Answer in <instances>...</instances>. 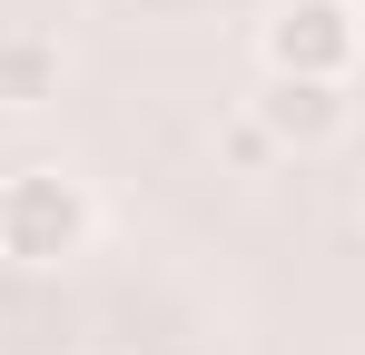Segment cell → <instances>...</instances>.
<instances>
[{
	"instance_id": "1",
	"label": "cell",
	"mask_w": 365,
	"mask_h": 355,
	"mask_svg": "<svg viewBox=\"0 0 365 355\" xmlns=\"http://www.w3.org/2000/svg\"><path fill=\"white\" fill-rule=\"evenodd\" d=\"M99 237V207L69 168H20L0 178V257L10 267H69Z\"/></svg>"
},
{
	"instance_id": "2",
	"label": "cell",
	"mask_w": 365,
	"mask_h": 355,
	"mask_svg": "<svg viewBox=\"0 0 365 355\" xmlns=\"http://www.w3.org/2000/svg\"><path fill=\"white\" fill-rule=\"evenodd\" d=\"M257 59L267 79H356V0H277Z\"/></svg>"
},
{
	"instance_id": "3",
	"label": "cell",
	"mask_w": 365,
	"mask_h": 355,
	"mask_svg": "<svg viewBox=\"0 0 365 355\" xmlns=\"http://www.w3.org/2000/svg\"><path fill=\"white\" fill-rule=\"evenodd\" d=\"M247 118L267 128V148H277V158H326V148H346L356 99H346V79H257Z\"/></svg>"
},
{
	"instance_id": "4",
	"label": "cell",
	"mask_w": 365,
	"mask_h": 355,
	"mask_svg": "<svg viewBox=\"0 0 365 355\" xmlns=\"http://www.w3.org/2000/svg\"><path fill=\"white\" fill-rule=\"evenodd\" d=\"M60 89H69V50H60V30L10 20V30H0V109H50Z\"/></svg>"
},
{
	"instance_id": "5",
	"label": "cell",
	"mask_w": 365,
	"mask_h": 355,
	"mask_svg": "<svg viewBox=\"0 0 365 355\" xmlns=\"http://www.w3.org/2000/svg\"><path fill=\"white\" fill-rule=\"evenodd\" d=\"M227 158H237V168H267L277 148H267V128H257V118H227Z\"/></svg>"
},
{
	"instance_id": "6",
	"label": "cell",
	"mask_w": 365,
	"mask_h": 355,
	"mask_svg": "<svg viewBox=\"0 0 365 355\" xmlns=\"http://www.w3.org/2000/svg\"><path fill=\"white\" fill-rule=\"evenodd\" d=\"M356 69H365V0H356Z\"/></svg>"
}]
</instances>
